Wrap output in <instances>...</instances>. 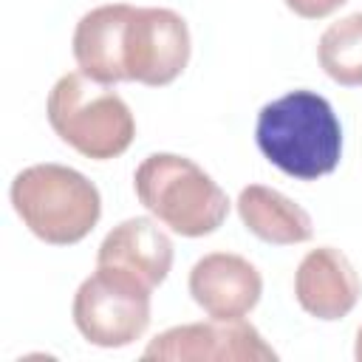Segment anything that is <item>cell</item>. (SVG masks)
<instances>
[{
  "instance_id": "1",
  "label": "cell",
  "mask_w": 362,
  "mask_h": 362,
  "mask_svg": "<svg viewBox=\"0 0 362 362\" xmlns=\"http://www.w3.org/2000/svg\"><path fill=\"white\" fill-rule=\"evenodd\" d=\"M260 153L297 181H317L337 170L342 127L331 102L314 90H291L257 113Z\"/></svg>"
},
{
  "instance_id": "2",
  "label": "cell",
  "mask_w": 362,
  "mask_h": 362,
  "mask_svg": "<svg viewBox=\"0 0 362 362\" xmlns=\"http://www.w3.org/2000/svg\"><path fill=\"white\" fill-rule=\"evenodd\" d=\"M133 187L139 204L184 238L212 235L229 215L226 192L187 156H147L133 173Z\"/></svg>"
},
{
  "instance_id": "3",
  "label": "cell",
  "mask_w": 362,
  "mask_h": 362,
  "mask_svg": "<svg viewBox=\"0 0 362 362\" xmlns=\"http://www.w3.org/2000/svg\"><path fill=\"white\" fill-rule=\"evenodd\" d=\"M11 206L20 221L51 246L85 240L102 215L93 181L65 164H31L11 181Z\"/></svg>"
},
{
  "instance_id": "4",
  "label": "cell",
  "mask_w": 362,
  "mask_h": 362,
  "mask_svg": "<svg viewBox=\"0 0 362 362\" xmlns=\"http://www.w3.org/2000/svg\"><path fill=\"white\" fill-rule=\"evenodd\" d=\"M48 124L76 153L93 161L122 156L136 136V119L127 102L82 71L57 79L48 93Z\"/></svg>"
},
{
  "instance_id": "5",
  "label": "cell",
  "mask_w": 362,
  "mask_h": 362,
  "mask_svg": "<svg viewBox=\"0 0 362 362\" xmlns=\"http://www.w3.org/2000/svg\"><path fill=\"white\" fill-rule=\"evenodd\" d=\"M153 288L113 266H96L74 294V325L99 348H124L150 325Z\"/></svg>"
},
{
  "instance_id": "6",
  "label": "cell",
  "mask_w": 362,
  "mask_h": 362,
  "mask_svg": "<svg viewBox=\"0 0 362 362\" xmlns=\"http://www.w3.org/2000/svg\"><path fill=\"white\" fill-rule=\"evenodd\" d=\"M189 48V28L178 11L156 6L133 8L122 45L124 76L127 82L164 88L187 68Z\"/></svg>"
},
{
  "instance_id": "7",
  "label": "cell",
  "mask_w": 362,
  "mask_h": 362,
  "mask_svg": "<svg viewBox=\"0 0 362 362\" xmlns=\"http://www.w3.org/2000/svg\"><path fill=\"white\" fill-rule=\"evenodd\" d=\"M164 362H274L277 354L246 320L187 322L153 337L141 354Z\"/></svg>"
},
{
  "instance_id": "8",
  "label": "cell",
  "mask_w": 362,
  "mask_h": 362,
  "mask_svg": "<svg viewBox=\"0 0 362 362\" xmlns=\"http://www.w3.org/2000/svg\"><path fill=\"white\" fill-rule=\"evenodd\" d=\"M189 294L212 320H243L263 294V277L240 255L209 252L189 272Z\"/></svg>"
},
{
  "instance_id": "9",
  "label": "cell",
  "mask_w": 362,
  "mask_h": 362,
  "mask_svg": "<svg viewBox=\"0 0 362 362\" xmlns=\"http://www.w3.org/2000/svg\"><path fill=\"white\" fill-rule=\"evenodd\" d=\"M294 297L300 308L317 320H342L359 300V277L339 249L317 246L297 266Z\"/></svg>"
},
{
  "instance_id": "10",
  "label": "cell",
  "mask_w": 362,
  "mask_h": 362,
  "mask_svg": "<svg viewBox=\"0 0 362 362\" xmlns=\"http://www.w3.org/2000/svg\"><path fill=\"white\" fill-rule=\"evenodd\" d=\"M96 266H113L156 288L173 269V240L153 218H127L99 243Z\"/></svg>"
},
{
  "instance_id": "11",
  "label": "cell",
  "mask_w": 362,
  "mask_h": 362,
  "mask_svg": "<svg viewBox=\"0 0 362 362\" xmlns=\"http://www.w3.org/2000/svg\"><path fill=\"white\" fill-rule=\"evenodd\" d=\"M133 8L136 6L127 3H107L82 14V20L74 28V59L85 76L102 85L127 82L122 45Z\"/></svg>"
},
{
  "instance_id": "12",
  "label": "cell",
  "mask_w": 362,
  "mask_h": 362,
  "mask_svg": "<svg viewBox=\"0 0 362 362\" xmlns=\"http://www.w3.org/2000/svg\"><path fill=\"white\" fill-rule=\"evenodd\" d=\"M238 215L255 238L274 246L305 243L314 235L311 215L300 204H294L288 195L263 184H249L240 189Z\"/></svg>"
},
{
  "instance_id": "13",
  "label": "cell",
  "mask_w": 362,
  "mask_h": 362,
  "mask_svg": "<svg viewBox=\"0 0 362 362\" xmlns=\"http://www.w3.org/2000/svg\"><path fill=\"white\" fill-rule=\"evenodd\" d=\"M322 71L345 88L362 85V11L331 23L317 45Z\"/></svg>"
},
{
  "instance_id": "14",
  "label": "cell",
  "mask_w": 362,
  "mask_h": 362,
  "mask_svg": "<svg viewBox=\"0 0 362 362\" xmlns=\"http://www.w3.org/2000/svg\"><path fill=\"white\" fill-rule=\"evenodd\" d=\"M342 3H348V0H286V6L303 20H322V17L334 14Z\"/></svg>"
},
{
  "instance_id": "15",
  "label": "cell",
  "mask_w": 362,
  "mask_h": 362,
  "mask_svg": "<svg viewBox=\"0 0 362 362\" xmlns=\"http://www.w3.org/2000/svg\"><path fill=\"white\" fill-rule=\"evenodd\" d=\"M354 356H356V362H362V325H359V331H356V348H354Z\"/></svg>"
}]
</instances>
